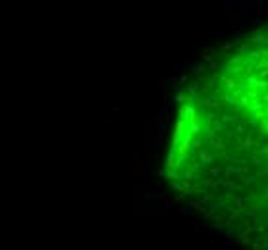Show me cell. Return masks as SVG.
Masks as SVG:
<instances>
[{
  "instance_id": "1",
  "label": "cell",
  "mask_w": 268,
  "mask_h": 250,
  "mask_svg": "<svg viewBox=\"0 0 268 250\" xmlns=\"http://www.w3.org/2000/svg\"><path fill=\"white\" fill-rule=\"evenodd\" d=\"M166 179L231 239L268 250V25L180 98Z\"/></svg>"
}]
</instances>
